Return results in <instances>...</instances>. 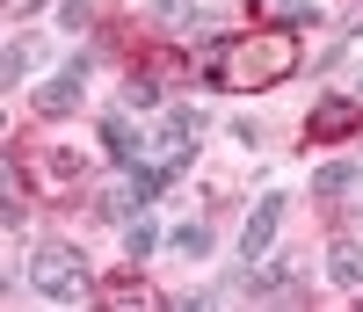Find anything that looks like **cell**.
Wrapping results in <instances>:
<instances>
[{
  "label": "cell",
  "instance_id": "1",
  "mask_svg": "<svg viewBox=\"0 0 363 312\" xmlns=\"http://www.w3.org/2000/svg\"><path fill=\"white\" fill-rule=\"evenodd\" d=\"M203 73L233 87V95H262V87H277L298 73V37L277 22V29H255V37H225L218 51H203Z\"/></svg>",
  "mask_w": 363,
  "mask_h": 312
},
{
  "label": "cell",
  "instance_id": "2",
  "mask_svg": "<svg viewBox=\"0 0 363 312\" xmlns=\"http://www.w3.org/2000/svg\"><path fill=\"white\" fill-rule=\"evenodd\" d=\"M29 284H37V298L73 305V298H87V262L73 255L66 240H44L37 255H29Z\"/></svg>",
  "mask_w": 363,
  "mask_h": 312
},
{
  "label": "cell",
  "instance_id": "3",
  "mask_svg": "<svg viewBox=\"0 0 363 312\" xmlns=\"http://www.w3.org/2000/svg\"><path fill=\"white\" fill-rule=\"evenodd\" d=\"M356 123H363V95H356V102H349V95H327V102L306 116V138H313V145H327V138H349Z\"/></svg>",
  "mask_w": 363,
  "mask_h": 312
},
{
  "label": "cell",
  "instance_id": "4",
  "mask_svg": "<svg viewBox=\"0 0 363 312\" xmlns=\"http://www.w3.org/2000/svg\"><path fill=\"white\" fill-rule=\"evenodd\" d=\"M22 167H29V182H37V189H73V182H80V152H66V145H37Z\"/></svg>",
  "mask_w": 363,
  "mask_h": 312
},
{
  "label": "cell",
  "instance_id": "5",
  "mask_svg": "<svg viewBox=\"0 0 363 312\" xmlns=\"http://www.w3.org/2000/svg\"><path fill=\"white\" fill-rule=\"evenodd\" d=\"M277 225H284V196H262L247 211V225H240V262H262L269 240H277Z\"/></svg>",
  "mask_w": 363,
  "mask_h": 312
},
{
  "label": "cell",
  "instance_id": "6",
  "mask_svg": "<svg viewBox=\"0 0 363 312\" xmlns=\"http://www.w3.org/2000/svg\"><path fill=\"white\" fill-rule=\"evenodd\" d=\"M145 196H153V189L138 182V167H124V182H109V189H102V218H138Z\"/></svg>",
  "mask_w": 363,
  "mask_h": 312
},
{
  "label": "cell",
  "instance_id": "7",
  "mask_svg": "<svg viewBox=\"0 0 363 312\" xmlns=\"http://www.w3.org/2000/svg\"><path fill=\"white\" fill-rule=\"evenodd\" d=\"M37 109H44V116H66V109H80V66H73V73H51V80L37 87Z\"/></svg>",
  "mask_w": 363,
  "mask_h": 312
},
{
  "label": "cell",
  "instance_id": "8",
  "mask_svg": "<svg viewBox=\"0 0 363 312\" xmlns=\"http://www.w3.org/2000/svg\"><path fill=\"white\" fill-rule=\"evenodd\" d=\"M327 276H335L342 291H356L363 284V247L356 240H335V247H327Z\"/></svg>",
  "mask_w": 363,
  "mask_h": 312
},
{
  "label": "cell",
  "instance_id": "9",
  "mask_svg": "<svg viewBox=\"0 0 363 312\" xmlns=\"http://www.w3.org/2000/svg\"><path fill=\"white\" fill-rule=\"evenodd\" d=\"M102 298H109V305H145V312H160V305H167L153 284H138V276H109V284H102Z\"/></svg>",
  "mask_w": 363,
  "mask_h": 312
},
{
  "label": "cell",
  "instance_id": "10",
  "mask_svg": "<svg viewBox=\"0 0 363 312\" xmlns=\"http://www.w3.org/2000/svg\"><path fill=\"white\" fill-rule=\"evenodd\" d=\"M356 182H363V167H356V160H335V167L313 174V196H349Z\"/></svg>",
  "mask_w": 363,
  "mask_h": 312
},
{
  "label": "cell",
  "instance_id": "11",
  "mask_svg": "<svg viewBox=\"0 0 363 312\" xmlns=\"http://www.w3.org/2000/svg\"><path fill=\"white\" fill-rule=\"evenodd\" d=\"M102 145L116 152V167H131V160H138V131H131L124 116H109V123H102Z\"/></svg>",
  "mask_w": 363,
  "mask_h": 312
},
{
  "label": "cell",
  "instance_id": "12",
  "mask_svg": "<svg viewBox=\"0 0 363 312\" xmlns=\"http://www.w3.org/2000/svg\"><path fill=\"white\" fill-rule=\"evenodd\" d=\"M153 247H160V225H153V218H124V255L138 262V255H153Z\"/></svg>",
  "mask_w": 363,
  "mask_h": 312
},
{
  "label": "cell",
  "instance_id": "13",
  "mask_svg": "<svg viewBox=\"0 0 363 312\" xmlns=\"http://www.w3.org/2000/svg\"><path fill=\"white\" fill-rule=\"evenodd\" d=\"M269 15H277L284 29H298V22H313L320 8H313V0H269Z\"/></svg>",
  "mask_w": 363,
  "mask_h": 312
},
{
  "label": "cell",
  "instance_id": "14",
  "mask_svg": "<svg viewBox=\"0 0 363 312\" xmlns=\"http://www.w3.org/2000/svg\"><path fill=\"white\" fill-rule=\"evenodd\" d=\"M174 255H189V262L211 255V233H203V225H182V233H174Z\"/></svg>",
  "mask_w": 363,
  "mask_h": 312
},
{
  "label": "cell",
  "instance_id": "15",
  "mask_svg": "<svg viewBox=\"0 0 363 312\" xmlns=\"http://www.w3.org/2000/svg\"><path fill=\"white\" fill-rule=\"evenodd\" d=\"M153 15H160L167 29H189V22H196V8H189V0H160V8H153Z\"/></svg>",
  "mask_w": 363,
  "mask_h": 312
},
{
  "label": "cell",
  "instance_id": "16",
  "mask_svg": "<svg viewBox=\"0 0 363 312\" xmlns=\"http://www.w3.org/2000/svg\"><path fill=\"white\" fill-rule=\"evenodd\" d=\"M342 29H349V37H363V0H342Z\"/></svg>",
  "mask_w": 363,
  "mask_h": 312
},
{
  "label": "cell",
  "instance_id": "17",
  "mask_svg": "<svg viewBox=\"0 0 363 312\" xmlns=\"http://www.w3.org/2000/svg\"><path fill=\"white\" fill-rule=\"evenodd\" d=\"M0 8H8V15H37L44 0H0Z\"/></svg>",
  "mask_w": 363,
  "mask_h": 312
}]
</instances>
